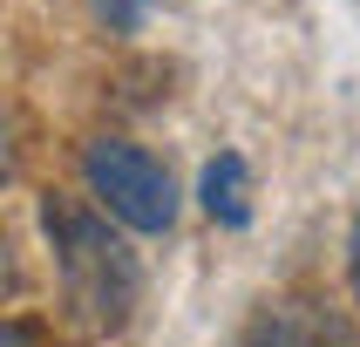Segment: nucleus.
<instances>
[{"label":"nucleus","instance_id":"nucleus-1","mask_svg":"<svg viewBox=\"0 0 360 347\" xmlns=\"http://www.w3.org/2000/svg\"><path fill=\"white\" fill-rule=\"evenodd\" d=\"M48 239H55L61 293L89 327H122L136 306V259L96 211H55L48 204Z\"/></svg>","mask_w":360,"mask_h":347},{"label":"nucleus","instance_id":"nucleus-2","mask_svg":"<svg viewBox=\"0 0 360 347\" xmlns=\"http://www.w3.org/2000/svg\"><path fill=\"white\" fill-rule=\"evenodd\" d=\"M82 177H89L96 204L116 225H129V232H170L177 225V184H170V170L143 143L96 137L82 150Z\"/></svg>","mask_w":360,"mask_h":347},{"label":"nucleus","instance_id":"nucleus-3","mask_svg":"<svg viewBox=\"0 0 360 347\" xmlns=\"http://www.w3.org/2000/svg\"><path fill=\"white\" fill-rule=\"evenodd\" d=\"M265 347H354V327L320 300H285L265 320Z\"/></svg>","mask_w":360,"mask_h":347},{"label":"nucleus","instance_id":"nucleus-4","mask_svg":"<svg viewBox=\"0 0 360 347\" xmlns=\"http://www.w3.org/2000/svg\"><path fill=\"white\" fill-rule=\"evenodd\" d=\"M198 198H204V211H211L218 225H245L252 218V170H245L238 150H218V157L204 163Z\"/></svg>","mask_w":360,"mask_h":347},{"label":"nucleus","instance_id":"nucleus-5","mask_svg":"<svg viewBox=\"0 0 360 347\" xmlns=\"http://www.w3.org/2000/svg\"><path fill=\"white\" fill-rule=\"evenodd\" d=\"M96 14L109 20L116 34H129V27H136V20H143V0H96Z\"/></svg>","mask_w":360,"mask_h":347},{"label":"nucleus","instance_id":"nucleus-6","mask_svg":"<svg viewBox=\"0 0 360 347\" xmlns=\"http://www.w3.org/2000/svg\"><path fill=\"white\" fill-rule=\"evenodd\" d=\"M347 265H354V293H360V211H354V239H347Z\"/></svg>","mask_w":360,"mask_h":347}]
</instances>
